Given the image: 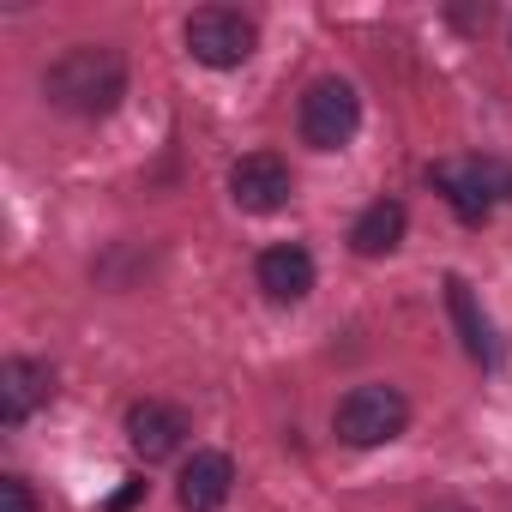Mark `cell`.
<instances>
[{"instance_id":"6da1fadb","label":"cell","mask_w":512,"mask_h":512,"mask_svg":"<svg viewBox=\"0 0 512 512\" xmlns=\"http://www.w3.org/2000/svg\"><path fill=\"white\" fill-rule=\"evenodd\" d=\"M43 97L61 109V115H79V121H103L121 109L127 97V55L115 43H73L49 73H43Z\"/></svg>"},{"instance_id":"7a4b0ae2","label":"cell","mask_w":512,"mask_h":512,"mask_svg":"<svg viewBox=\"0 0 512 512\" xmlns=\"http://www.w3.org/2000/svg\"><path fill=\"white\" fill-rule=\"evenodd\" d=\"M410 428V398L398 392V386H386V380H368V386H350L344 398H338V410H332V434L344 440V446H386V440H398Z\"/></svg>"},{"instance_id":"3957f363","label":"cell","mask_w":512,"mask_h":512,"mask_svg":"<svg viewBox=\"0 0 512 512\" xmlns=\"http://www.w3.org/2000/svg\"><path fill=\"white\" fill-rule=\"evenodd\" d=\"M356 127H362V97H356V85H344V79H314V85L302 91V109H296L302 145H314V151H344V145L356 139Z\"/></svg>"},{"instance_id":"277c9868","label":"cell","mask_w":512,"mask_h":512,"mask_svg":"<svg viewBox=\"0 0 512 512\" xmlns=\"http://www.w3.org/2000/svg\"><path fill=\"white\" fill-rule=\"evenodd\" d=\"M428 181L446 193V205L464 223H482L500 193L512 199V163H494V157H446V163L428 169Z\"/></svg>"},{"instance_id":"5b68a950","label":"cell","mask_w":512,"mask_h":512,"mask_svg":"<svg viewBox=\"0 0 512 512\" xmlns=\"http://www.w3.org/2000/svg\"><path fill=\"white\" fill-rule=\"evenodd\" d=\"M253 49H260V25L235 7H199L187 19V55L211 73H229V67H247Z\"/></svg>"},{"instance_id":"8992f818","label":"cell","mask_w":512,"mask_h":512,"mask_svg":"<svg viewBox=\"0 0 512 512\" xmlns=\"http://www.w3.org/2000/svg\"><path fill=\"white\" fill-rule=\"evenodd\" d=\"M290 193H296V175H290V163H284L278 151H247V157L229 169V199H235L241 211H253V217L284 211Z\"/></svg>"},{"instance_id":"52a82bcc","label":"cell","mask_w":512,"mask_h":512,"mask_svg":"<svg viewBox=\"0 0 512 512\" xmlns=\"http://www.w3.org/2000/svg\"><path fill=\"white\" fill-rule=\"evenodd\" d=\"M253 284H260V290H266V302H278V308L308 302V296H314V253H308V247H296V241L266 247L260 260H253Z\"/></svg>"},{"instance_id":"ba28073f","label":"cell","mask_w":512,"mask_h":512,"mask_svg":"<svg viewBox=\"0 0 512 512\" xmlns=\"http://www.w3.org/2000/svg\"><path fill=\"white\" fill-rule=\"evenodd\" d=\"M49 398H55V368L49 362H37V356H7L0 362V422L7 428L31 422Z\"/></svg>"},{"instance_id":"9c48e42d","label":"cell","mask_w":512,"mask_h":512,"mask_svg":"<svg viewBox=\"0 0 512 512\" xmlns=\"http://www.w3.org/2000/svg\"><path fill=\"white\" fill-rule=\"evenodd\" d=\"M181 440H187V416H181L175 404H163V398H139V404L127 410V446H133L145 464L175 458Z\"/></svg>"},{"instance_id":"30bf717a","label":"cell","mask_w":512,"mask_h":512,"mask_svg":"<svg viewBox=\"0 0 512 512\" xmlns=\"http://www.w3.org/2000/svg\"><path fill=\"white\" fill-rule=\"evenodd\" d=\"M229 488H235V458L229 452H193L187 464H181V476H175V500H181V512H217L223 500H229Z\"/></svg>"},{"instance_id":"8fae6325","label":"cell","mask_w":512,"mask_h":512,"mask_svg":"<svg viewBox=\"0 0 512 512\" xmlns=\"http://www.w3.org/2000/svg\"><path fill=\"white\" fill-rule=\"evenodd\" d=\"M404 229H410V211H404L398 199H374V205H362V217L350 223V247L362 253V260H386V253L404 241Z\"/></svg>"},{"instance_id":"7c38bea8","label":"cell","mask_w":512,"mask_h":512,"mask_svg":"<svg viewBox=\"0 0 512 512\" xmlns=\"http://www.w3.org/2000/svg\"><path fill=\"white\" fill-rule=\"evenodd\" d=\"M446 308H452V320H458L464 356L482 362V368H494V338H488V320H482V308H476V296H470L464 278H446Z\"/></svg>"},{"instance_id":"4fadbf2b","label":"cell","mask_w":512,"mask_h":512,"mask_svg":"<svg viewBox=\"0 0 512 512\" xmlns=\"http://www.w3.org/2000/svg\"><path fill=\"white\" fill-rule=\"evenodd\" d=\"M0 512H37V488L25 476H0Z\"/></svg>"},{"instance_id":"5bb4252c","label":"cell","mask_w":512,"mask_h":512,"mask_svg":"<svg viewBox=\"0 0 512 512\" xmlns=\"http://www.w3.org/2000/svg\"><path fill=\"white\" fill-rule=\"evenodd\" d=\"M139 494H145V482H139V476H127V488H121V494L109 500V512H127V506H133Z\"/></svg>"}]
</instances>
